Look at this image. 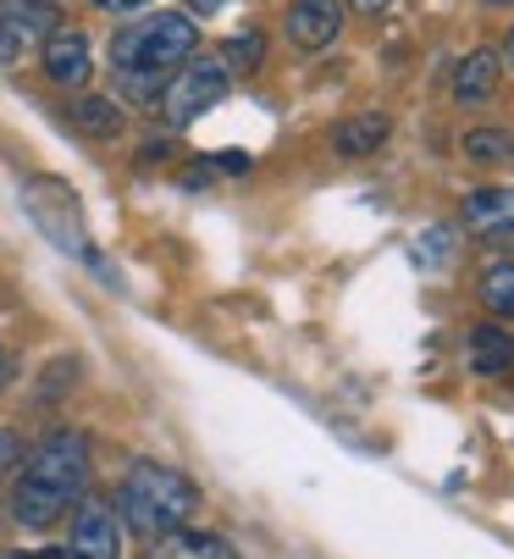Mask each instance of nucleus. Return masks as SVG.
I'll return each instance as SVG.
<instances>
[{"instance_id":"17","label":"nucleus","mask_w":514,"mask_h":559,"mask_svg":"<svg viewBox=\"0 0 514 559\" xmlns=\"http://www.w3.org/2000/svg\"><path fill=\"white\" fill-rule=\"evenodd\" d=\"M481 305L492 316H514V261H498L481 272Z\"/></svg>"},{"instance_id":"3","label":"nucleus","mask_w":514,"mask_h":559,"mask_svg":"<svg viewBox=\"0 0 514 559\" xmlns=\"http://www.w3.org/2000/svg\"><path fill=\"white\" fill-rule=\"evenodd\" d=\"M200 510V488L189 483L183 471H171L160 460H133L122 476V493H117V515L144 532V537H166L189 526V515Z\"/></svg>"},{"instance_id":"15","label":"nucleus","mask_w":514,"mask_h":559,"mask_svg":"<svg viewBox=\"0 0 514 559\" xmlns=\"http://www.w3.org/2000/svg\"><path fill=\"white\" fill-rule=\"evenodd\" d=\"M67 122L77 133H89V139H117L122 133V106L117 100H100V95H83L67 106Z\"/></svg>"},{"instance_id":"22","label":"nucleus","mask_w":514,"mask_h":559,"mask_svg":"<svg viewBox=\"0 0 514 559\" xmlns=\"http://www.w3.org/2000/svg\"><path fill=\"white\" fill-rule=\"evenodd\" d=\"M189 7H194L200 17H211V12H222V7H227V0H189Z\"/></svg>"},{"instance_id":"6","label":"nucleus","mask_w":514,"mask_h":559,"mask_svg":"<svg viewBox=\"0 0 514 559\" xmlns=\"http://www.w3.org/2000/svg\"><path fill=\"white\" fill-rule=\"evenodd\" d=\"M61 12L50 0H7L0 7V67H17L28 56V45H45L61 23Z\"/></svg>"},{"instance_id":"24","label":"nucleus","mask_w":514,"mask_h":559,"mask_svg":"<svg viewBox=\"0 0 514 559\" xmlns=\"http://www.w3.org/2000/svg\"><path fill=\"white\" fill-rule=\"evenodd\" d=\"M0 377H7V349H0Z\"/></svg>"},{"instance_id":"21","label":"nucleus","mask_w":514,"mask_h":559,"mask_svg":"<svg viewBox=\"0 0 514 559\" xmlns=\"http://www.w3.org/2000/svg\"><path fill=\"white\" fill-rule=\"evenodd\" d=\"M349 7H355V12H387L393 0H349Z\"/></svg>"},{"instance_id":"4","label":"nucleus","mask_w":514,"mask_h":559,"mask_svg":"<svg viewBox=\"0 0 514 559\" xmlns=\"http://www.w3.org/2000/svg\"><path fill=\"white\" fill-rule=\"evenodd\" d=\"M227 84H232V72L216 61V56H189L183 67H171V78L160 84V117L171 122V128H189V122H200L222 95H227Z\"/></svg>"},{"instance_id":"7","label":"nucleus","mask_w":514,"mask_h":559,"mask_svg":"<svg viewBox=\"0 0 514 559\" xmlns=\"http://www.w3.org/2000/svg\"><path fill=\"white\" fill-rule=\"evenodd\" d=\"M61 554L67 559H122V515L106 499H83L72 515V543Z\"/></svg>"},{"instance_id":"12","label":"nucleus","mask_w":514,"mask_h":559,"mask_svg":"<svg viewBox=\"0 0 514 559\" xmlns=\"http://www.w3.org/2000/svg\"><path fill=\"white\" fill-rule=\"evenodd\" d=\"M465 222L476 227V233H503V227H514V189L509 183H487V189H470L465 194Z\"/></svg>"},{"instance_id":"23","label":"nucleus","mask_w":514,"mask_h":559,"mask_svg":"<svg viewBox=\"0 0 514 559\" xmlns=\"http://www.w3.org/2000/svg\"><path fill=\"white\" fill-rule=\"evenodd\" d=\"M503 67H514V28H509V39H503V56H498Z\"/></svg>"},{"instance_id":"11","label":"nucleus","mask_w":514,"mask_h":559,"mask_svg":"<svg viewBox=\"0 0 514 559\" xmlns=\"http://www.w3.org/2000/svg\"><path fill=\"white\" fill-rule=\"evenodd\" d=\"M387 133H393V122L382 111H360V117H343L332 128V150L349 155V162H366V155H376L387 144Z\"/></svg>"},{"instance_id":"2","label":"nucleus","mask_w":514,"mask_h":559,"mask_svg":"<svg viewBox=\"0 0 514 559\" xmlns=\"http://www.w3.org/2000/svg\"><path fill=\"white\" fill-rule=\"evenodd\" d=\"M194 50H200V28H194V17H183V12L133 17V23L117 28V39H111V61H117V72L128 78V90H139V95L155 90L160 72L183 67Z\"/></svg>"},{"instance_id":"8","label":"nucleus","mask_w":514,"mask_h":559,"mask_svg":"<svg viewBox=\"0 0 514 559\" xmlns=\"http://www.w3.org/2000/svg\"><path fill=\"white\" fill-rule=\"evenodd\" d=\"M343 34V0H294L288 7V39L299 50H326Z\"/></svg>"},{"instance_id":"13","label":"nucleus","mask_w":514,"mask_h":559,"mask_svg":"<svg viewBox=\"0 0 514 559\" xmlns=\"http://www.w3.org/2000/svg\"><path fill=\"white\" fill-rule=\"evenodd\" d=\"M150 559H238V554H232V543L216 537V532H189V526H178V532L155 537V554H150Z\"/></svg>"},{"instance_id":"19","label":"nucleus","mask_w":514,"mask_h":559,"mask_svg":"<svg viewBox=\"0 0 514 559\" xmlns=\"http://www.w3.org/2000/svg\"><path fill=\"white\" fill-rule=\"evenodd\" d=\"M23 454V438L17 432H0V476H7L12 471V460Z\"/></svg>"},{"instance_id":"10","label":"nucleus","mask_w":514,"mask_h":559,"mask_svg":"<svg viewBox=\"0 0 514 559\" xmlns=\"http://www.w3.org/2000/svg\"><path fill=\"white\" fill-rule=\"evenodd\" d=\"M498 84H503V61H498L492 50H470V56H459V61H454V78H449V90H454L459 106H481V100H492Z\"/></svg>"},{"instance_id":"14","label":"nucleus","mask_w":514,"mask_h":559,"mask_svg":"<svg viewBox=\"0 0 514 559\" xmlns=\"http://www.w3.org/2000/svg\"><path fill=\"white\" fill-rule=\"evenodd\" d=\"M465 355H470V371H476V377H503V371H514V338H509L503 328H492V322L470 333V349H465Z\"/></svg>"},{"instance_id":"9","label":"nucleus","mask_w":514,"mask_h":559,"mask_svg":"<svg viewBox=\"0 0 514 559\" xmlns=\"http://www.w3.org/2000/svg\"><path fill=\"white\" fill-rule=\"evenodd\" d=\"M45 72H50V84H61V90H83V84H89V72H95L89 39H83L77 28H56L45 39Z\"/></svg>"},{"instance_id":"20","label":"nucleus","mask_w":514,"mask_h":559,"mask_svg":"<svg viewBox=\"0 0 514 559\" xmlns=\"http://www.w3.org/2000/svg\"><path fill=\"white\" fill-rule=\"evenodd\" d=\"M100 12H111V17H128V12H144L150 0H95Z\"/></svg>"},{"instance_id":"25","label":"nucleus","mask_w":514,"mask_h":559,"mask_svg":"<svg viewBox=\"0 0 514 559\" xmlns=\"http://www.w3.org/2000/svg\"><path fill=\"white\" fill-rule=\"evenodd\" d=\"M492 7H514V0H492Z\"/></svg>"},{"instance_id":"16","label":"nucleus","mask_w":514,"mask_h":559,"mask_svg":"<svg viewBox=\"0 0 514 559\" xmlns=\"http://www.w3.org/2000/svg\"><path fill=\"white\" fill-rule=\"evenodd\" d=\"M459 150H465L470 167H509L514 162V133L509 128H470L459 139Z\"/></svg>"},{"instance_id":"18","label":"nucleus","mask_w":514,"mask_h":559,"mask_svg":"<svg viewBox=\"0 0 514 559\" xmlns=\"http://www.w3.org/2000/svg\"><path fill=\"white\" fill-rule=\"evenodd\" d=\"M216 61H222L227 72H254V67L266 61V34H254V28H249V34H232Z\"/></svg>"},{"instance_id":"1","label":"nucleus","mask_w":514,"mask_h":559,"mask_svg":"<svg viewBox=\"0 0 514 559\" xmlns=\"http://www.w3.org/2000/svg\"><path fill=\"white\" fill-rule=\"evenodd\" d=\"M83 488H89V438L61 427L23 465L17 493H12V515H17V526L45 532V526H56L83 499Z\"/></svg>"},{"instance_id":"5","label":"nucleus","mask_w":514,"mask_h":559,"mask_svg":"<svg viewBox=\"0 0 514 559\" xmlns=\"http://www.w3.org/2000/svg\"><path fill=\"white\" fill-rule=\"evenodd\" d=\"M23 205H28V216L45 227V238H56L61 250H77V255H83V222H77V200H72L67 183L34 178V183H23Z\"/></svg>"}]
</instances>
